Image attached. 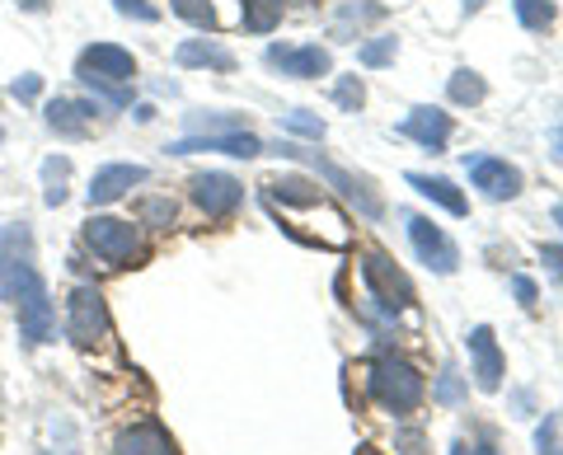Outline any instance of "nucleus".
<instances>
[{"mask_svg":"<svg viewBox=\"0 0 563 455\" xmlns=\"http://www.w3.org/2000/svg\"><path fill=\"white\" fill-rule=\"evenodd\" d=\"M366 390H372V399H376L385 413L409 418L422 404V395H428V380H422L418 366H409V362L376 357L372 366H366Z\"/></svg>","mask_w":563,"mask_h":455,"instance_id":"f257e3e1","label":"nucleus"},{"mask_svg":"<svg viewBox=\"0 0 563 455\" xmlns=\"http://www.w3.org/2000/svg\"><path fill=\"white\" fill-rule=\"evenodd\" d=\"M33 287H43L33 264V231L24 221H5L0 225V301L20 306Z\"/></svg>","mask_w":563,"mask_h":455,"instance_id":"f03ea898","label":"nucleus"},{"mask_svg":"<svg viewBox=\"0 0 563 455\" xmlns=\"http://www.w3.org/2000/svg\"><path fill=\"white\" fill-rule=\"evenodd\" d=\"M277 155H287V160H306V165H314V174L329 184V188H339V198H347L357 212L366 217V221H376V217H385V202H380V192L366 184V179H357L352 169H343V165H333V160H324L320 151H306V146H296V142H282L277 146Z\"/></svg>","mask_w":563,"mask_h":455,"instance_id":"7ed1b4c3","label":"nucleus"},{"mask_svg":"<svg viewBox=\"0 0 563 455\" xmlns=\"http://www.w3.org/2000/svg\"><path fill=\"white\" fill-rule=\"evenodd\" d=\"M66 339L85 347V353L109 343V306H103V296L95 287H76L66 296Z\"/></svg>","mask_w":563,"mask_h":455,"instance_id":"20e7f679","label":"nucleus"},{"mask_svg":"<svg viewBox=\"0 0 563 455\" xmlns=\"http://www.w3.org/2000/svg\"><path fill=\"white\" fill-rule=\"evenodd\" d=\"M85 244H90L109 268H128L141 254V231L132 221H118V217H90L85 221Z\"/></svg>","mask_w":563,"mask_h":455,"instance_id":"39448f33","label":"nucleus"},{"mask_svg":"<svg viewBox=\"0 0 563 455\" xmlns=\"http://www.w3.org/2000/svg\"><path fill=\"white\" fill-rule=\"evenodd\" d=\"M362 277H366V287H372V301H380L385 314H399L413 306V282L395 268L390 254H380V249L362 254Z\"/></svg>","mask_w":563,"mask_h":455,"instance_id":"423d86ee","label":"nucleus"},{"mask_svg":"<svg viewBox=\"0 0 563 455\" xmlns=\"http://www.w3.org/2000/svg\"><path fill=\"white\" fill-rule=\"evenodd\" d=\"M404 225H409V240H413L418 264H428L432 273H442V277L461 268V249H455V240H451V235H446L437 221L404 212Z\"/></svg>","mask_w":563,"mask_h":455,"instance_id":"0eeeda50","label":"nucleus"},{"mask_svg":"<svg viewBox=\"0 0 563 455\" xmlns=\"http://www.w3.org/2000/svg\"><path fill=\"white\" fill-rule=\"evenodd\" d=\"M263 57H268L273 71L291 76V80H320V76H329V66H333L329 47H320V43H273Z\"/></svg>","mask_w":563,"mask_h":455,"instance_id":"6e6552de","label":"nucleus"},{"mask_svg":"<svg viewBox=\"0 0 563 455\" xmlns=\"http://www.w3.org/2000/svg\"><path fill=\"white\" fill-rule=\"evenodd\" d=\"M192 188V202H198L202 217H231L235 207L244 202V184L235 179V174H221V169H207V174H192L188 179Z\"/></svg>","mask_w":563,"mask_h":455,"instance_id":"1a4fd4ad","label":"nucleus"},{"mask_svg":"<svg viewBox=\"0 0 563 455\" xmlns=\"http://www.w3.org/2000/svg\"><path fill=\"white\" fill-rule=\"evenodd\" d=\"M465 174L488 202H512L521 192V169L498 160V155H465Z\"/></svg>","mask_w":563,"mask_h":455,"instance_id":"9d476101","label":"nucleus"},{"mask_svg":"<svg viewBox=\"0 0 563 455\" xmlns=\"http://www.w3.org/2000/svg\"><path fill=\"white\" fill-rule=\"evenodd\" d=\"M76 76H80V80L128 85V80L136 76V57H132L128 47H118V43H95V47H85V52H80Z\"/></svg>","mask_w":563,"mask_h":455,"instance_id":"9b49d317","label":"nucleus"},{"mask_svg":"<svg viewBox=\"0 0 563 455\" xmlns=\"http://www.w3.org/2000/svg\"><path fill=\"white\" fill-rule=\"evenodd\" d=\"M169 155H198V151H217V155H240V160H254L263 155V142L254 132H192V136H179L174 146H165Z\"/></svg>","mask_w":563,"mask_h":455,"instance_id":"f8f14e48","label":"nucleus"},{"mask_svg":"<svg viewBox=\"0 0 563 455\" xmlns=\"http://www.w3.org/2000/svg\"><path fill=\"white\" fill-rule=\"evenodd\" d=\"M465 347H470V362H474V385H479L484 395H493V390H503V347H498V339H493V329L488 324H474L470 334H465Z\"/></svg>","mask_w":563,"mask_h":455,"instance_id":"ddd939ff","label":"nucleus"},{"mask_svg":"<svg viewBox=\"0 0 563 455\" xmlns=\"http://www.w3.org/2000/svg\"><path fill=\"white\" fill-rule=\"evenodd\" d=\"M451 132H455V122L451 113L442 109H432V103H422V109H413L409 118L399 122V136H409V142H418L422 151H432V155H442L446 142H451Z\"/></svg>","mask_w":563,"mask_h":455,"instance_id":"4468645a","label":"nucleus"},{"mask_svg":"<svg viewBox=\"0 0 563 455\" xmlns=\"http://www.w3.org/2000/svg\"><path fill=\"white\" fill-rule=\"evenodd\" d=\"M20 339L29 347H43V343L57 339V306H52L47 287H33L20 301Z\"/></svg>","mask_w":563,"mask_h":455,"instance_id":"2eb2a0df","label":"nucleus"},{"mask_svg":"<svg viewBox=\"0 0 563 455\" xmlns=\"http://www.w3.org/2000/svg\"><path fill=\"white\" fill-rule=\"evenodd\" d=\"M151 169L146 165H103L90 179V207H109L118 198H128L136 184H146Z\"/></svg>","mask_w":563,"mask_h":455,"instance_id":"dca6fc26","label":"nucleus"},{"mask_svg":"<svg viewBox=\"0 0 563 455\" xmlns=\"http://www.w3.org/2000/svg\"><path fill=\"white\" fill-rule=\"evenodd\" d=\"M109 455H179L169 442V432L161 423H132L113 436V451Z\"/></svg>","mask_w":563,"mask_h":455,"instance_id":"f3484780","label":"nucleus"},{"mask_svg":"<svg viewBox=\"0 0 563 455\" xmlns=\"http://www.w3.org/2000/svg\"><path fill=\"white\" fill-rule=\"evenodd\" d=\"M263 202L268 207H324L320 184L301 179V174H282V179L263 184Z\"/></svg>","mask_w":563,"mask_h":455,"instance_id":"a211bd4d","label":"nucleus"},{"mask_svg":"<svg viewBox=\"0 0 563 455\" xmlns=\"http://www.w3.org/2000/svg\"><path fill=\"white\" fill-rule=\"evenodd\" d=\"M95 113H99V103H90V99H52L47 103V127L57 136H85Z\"/></svg>","mask_w":563,"mask_h":455,"instance_id":"6ab92c4d","label":"nucleus"},{"mask_svg":"<svg viewBox=\"0 0 563 455\" xmlns=\"http://www.w3.org/2000/svg\"><path fill=\"white\" fill-rule=\"evenodd\" d=\"M174 62H179V66H211V71H235V52L221 47V43H211V38H188V43H179Z\"/></svg>","mask_w":563,"mask_h":455,"instance_id":"aec40b11","label":"nucleus"},{"mask_svg":"<svg viewBox=\"0 0 563 455\" xmlns=\"http://www.w3.org/2000/svg\"><path fill=\"white\" fill-rule=\"evenodd\" d=\"M409 179V188H418L428 202H437V207H446L451 217H465L470 212V202H465V192L455 188L451 179H437V174H404Z\"/></svg>","mask_w":563,"mask_h":455,"instance_id":"412c9836","label":"nucleus"},{"mask_svg":"<svg viewBox=\"0 0 563 455\" xmlns=\"http://www.w3.org/2000/svg\"><path fill=\"white\" fill-rule=\"evenodd\" d=\"M287 0H240V24L250 33H273L282 24Z\"/></svg>","mask_w":563,"mask_h":455,"instance_id":"4be33fe9","label":"nucleus"},{"mask_svg":"<svg viewBox=\"0 0 563 455\" xmlns=\"http://www.w3.org/2000/svg\"><path fill=\"white\" fill-rule=\"evenodd\" d=\"M432 399H437L442 409H461L465 399H470V376H461V371H455V366L446 362L442 376H437V385H432Z\"/></svg>","mask_w":563,"mask_h":455,"instance_id":"5701e85b","label":"nucleus"},{"mask_svg":"<svg viewBox=\"0 0 563 455\" xmlns=\"http://www.w3.org/2000/svg\"><path fill=\"white\" fill-rule=\"evenodd\" d=\"M446 95H451V103H461V109H474V103H484L488 85H484L479 71H455V76L446 80Z\"/></svg>","mask_w":563,"mask_h":455,"instance_id":"b1692460","label":"nucleus"},{"mask_svg":"<svg viewBox=\"0 0 563 455\" xmlns=\"http://www.w3.org/2000/svg\"><path fill=\"white\" fill-rule=\"evenodd\" d=\"M66 179H70V160L66 155H52V160H43V202L47 207H62L66 202Z\"/></svg>","mask_w":563,"mask_h":455,"instance_id":"393cba45","label":"nucleus"},{"mask_svg":"<svg viewBox=\"0 0 563 455\" xmlns=\"http://www.w3.org/2000/svg\"><path fill=\"white\" fill-rule=\"evenodd\" d=\"M395 57H399V38H395V33H380V38H366L357 47V62L372 66V71H376V66H390Z\"/></svg>","mask_w":563,"mask_h":455,"instance_id":"a878e982","label":"nucleus"},{"mask_svg":"<svg viewBox=\"0 0 563 455\" xmlns=\"http://www.w3.org/2000/svg\"><path fill=\"white\" fill-rule=\"evenodd\" d=\"M380 14H385V5H376V0H366V5H343L339 20H333V33H339V38H347L352 29L372 24V20H380Z\"/></svg>","mask_w":563,"mask_h":455,"instance_id":"bb28decb","label":"nucleus"},{"mask_svg":"<svg viewBox=\"0 0 563 455\" xmlns=\"http://www.w3.org/2000/svg\"><path fill=\"white\" fill-rule=\"evenodd\" d=\"M512 10H517L521 29H531V33L554 24V5H550V0H512Z\"/></svg>","mask_w":563,"mask_h":455,"instance_id":"cd10ccee","label":"nucleus"},{"mask_svg":"<svg viewBox=\"0 0 563 455\" xmlns=\"http://www.w3.org/2000/svg\"><path fill=\"white\" fill-rule=\"evenodd\" d=\"M282 118V127L287 132H296V136H310V142H324V118H314V113H306V109H291V113H277Z\"/></svg>","mask_w":563,"mask_h":455,"instance_id":"c85d7f7f","label":"nucleus"},{"mask_svg":"<svg viewBox=\"0 0 563 455\" xmlns=\"http://www.w3.org/2000/svg\"><path fill=\"white\" fill-rule=\"evenodd\" d=\"M333 103H339L343 113H357L366 103V85L362 76H339V85H333Z\"/></svg>","mask_w":563,"mask_h":455,"instance_id":"c756f323","label":"nucleus"},{"mask_svg":"<svg viewBox=\"0 0 563 455\" xmlns=\"http://www.w3.org/2000/svg\"><path fill=\"white\" fill-rule=\"evenodd\" d=\"M174 5V14H179V20H188L192 29H211L217 24V10H211V0H169Z\"/></svg>","mask_w":563,"mask_h":455,"instance_id":"7c9ffc66","label":"nucleus"},{"mask_svg":"<svg viewBox=\"0 0 563 455\" xmlns=\"http://www.w3.org/2000/svg\"><path fill=\"white\" fill-rule=\"evenodd\" d=\"M136 217L146 221V225H169V221H174V202H169V198H141Z\"/></svg>","mask_w":563,"mask_h":455,"instance_id":"2f4dec72","label":"nucleus"},{"mask_svg":"<svg viewBox=\"0 0 563 455\" xmlns=\"http://www.w3.org/2000/svg\"><path fill=\"white\" fill-rule=\"evenodd\" d=\"M118 14H128V20H141V24H155L161 20V10L151 5V0H113Z\"/></svg>","mask_w":563,"mask_h":455,"instance_id":"473e14b6","label":"nucleus"},{"mask_svg":"<svg viewBox=\"0 0 563 455\" xmlns=\"http://www.w3.org/2000/svg\"><path fill=\"white\" fill-rule=\"evenodd\" d=\"M540 264L554 282H563V244H540Z\"/></svg>","mask_w":563,"mask_h":455,"instance_id":"72a5a7b5","label":"nucleus"},{"mask_svg":"<svg viewBox=\"0 0 563 455\" xmlns=\"http://www.w3.org/2000/svg\"><path fill=\"white\" fill-rule=\"evenodd\" d=\"M10 95L20 99V103H33V99L43 95V76H20V80L10 85Z\"/></svg>","mask_w":563,"mask_h":455,"instance_id":"f704fd0d","label":"nucleus"},{"mask_svg":"<svg viewBox=\"0 0 563 455\" xmlns=\"http://www.w3.org/2000/svg\"><path fill=\"white\" fill-rule=\"evenodd\" d=\"M512 291H517V301H521V306H536V301H540V287L531 282V277H521V273L512 277Z\"/></svg>","mask_w":563,"mask_h":455,"instance_id":"c9c22d12","label":"nucleus"},{"mask_svg":"<svg viewBox=\"0 0 563 455\" xmlns=\"http://www.w3.org/2000/svg\"><path fill=\"white\" fill-rule=\"evenodd\" d=\"M451 455H503L498 446H488V442H455Z\"/></svg>","mask_w":563,"mask_h":455,"instance_id":"e433bc0d","label":"nucleus"},{"mask_svg":"<svg viewBox=\"0 0 563 455\" xmlns=\"http://www.w3.org/2000/svg\"><path fill=\"white\" fill-rule=\"evenodd\" d=\"M554 160H563V132L554 136Z\"/></svg>","mask_w":563,"mask_h":455,"instance_id":"4c0bfd02","label":"nucleus"},{"mask_svg":"<svg viewBox=\"0 0 563 455\" xmlns=\"http://www.w3.org/2000/svg\"><path fill=\"white\" fill-rule=\"evenodd\" d=\"M554 225H559V231H563V202L554 207Z\"/></svg>","mask_w":563,"mask_h":455,"instance_id":"58836bf2","label":"nucleus"},{"mask_svg":"<svg viewBox=\"0 0 563 455\" xmlns=\"http://www.w3.org/2000/svg\"><path fill=\"white\" fill-rule=\"evenodd\" d=\"M24 5H29V10H43V5H47V0H24Z\"/></svg>","mask_w":563,"mask_h":455,"instance_id":"ea45409f","label":"nucleus"},{"mask_svg":"<svg viewBox=\"0 0 563 455\" xmlns=\"http://www.w3.org/2000/svg\"><path fill=\"white\" fill-rule=\"evenodd\" d=\"M479 5H484V0H465V10H470V14H474V10H479Z\"/></svg>","mask_w":563,"mask_h":455,"instance_id":"a19ab883","label":"nucleus"},{"mask_svg":"<svg viewBox=\"0 0 563 455\" xmlns=\"http://www.w3.org/2000/svg\"><path fill=\"white\" fill-rule=\"evenodd\" d=\"M0 409H5V395H0Z\"/></svg>","mask_w":563,"mask_h":455,"instance_id":"79ce46f5","label":"nucleus"},{"mask_svg":"<svg viewBox=\"0 0 563 455\" xmlns=\"http://www.w3.org/2000/svg\"><path fill=\"white\" fill-rule=\"evenodd\" d=\"M0 142H5V132H0Z\"/></svg>","mask_w":563,"mask_h":455,"instance_id":"37998d69","label":"nucleus"}]
</instances>
